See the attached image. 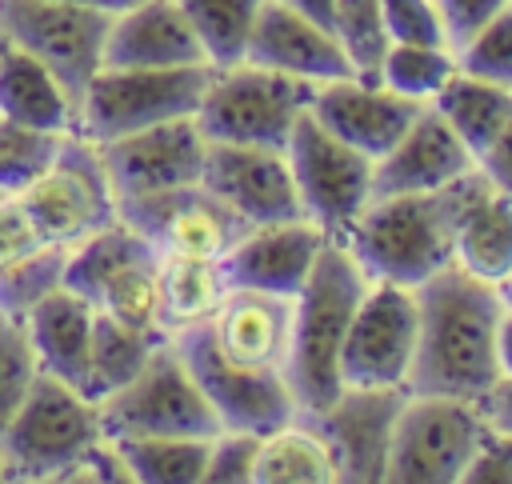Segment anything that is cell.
Returning a JSON list of instances; mask_svg holds the SVG:
<instances>
[{"label":"cell","instance_id":"6da1fadb","mask_svg":"<svg viewBox=\"0 0 512 484\" xmlns=\"http://www.w3.org/2000/svg\"><path fill=\"white\" fill-rule=\"evenodd\" d=\"M416 292V356L404 392L480 400L496 376V328L504 300L496 284L448 264Z\"/></svg>","mask_w":512,"mask_h":484},{"label":"cell","instance_id":"7a4b0ae2","mask_svg":"<svg viewBox=\"0 0 512 484\" xmlns=\"http://www.w3.org/2000/svg\"><path fill=\"white\" fill-rule=\"evenodd\" d=\"M488 188H496V184L476 164L472 172H464L440 188H428V192L376 196L356 216L344 244L352 248V256L368 272V280L416 288L452 264L456 228H460L464 212Z\"/></svg>","mask_w":512,"mask_h":484},{"label":"cell","instance_id":"3957f363","mask_svg":"<svg viewBox=\"0 0 512 484\" xmlns=\"http://www.w3.org/2000/svg\"><path fill=\"white\" fill-rule=\"evenodd\" d=\"M368 272L344 240H324L304 288L292 296V332L284 356V380L296 412H320L340 396V348L368 292Z\"/></svg>","mask_w":512,"mask_h":484},{"label":"cell","instance_id":"277c9868","mask_svg":"<svg viewBox=\"0 0 512 484\" xmlns=\"http://www.w3.org/2000/svg\"><path fill=\"white\" fill-rule=\"evenodd\" d=\"M100 440V404L36 372L24 404L0 432V484H68Z\"/></svg>","mask_w":512,"mask_h":484},{"label":"cell","instance_id":"5b68a950","mask_svg":"<svg viewBox=\"0 0 512 484\" xmlns=\"http://www.w3.org/2000/svg\"><path fill=\"white\" fill-rule=\"evenodd\" d=\"M312 92V80L240 60L228 68H212V80L196 108V124L204 140L284 148L296 120L308 112Z\"/></svg>","mask_w":512,"mask_h":484},{"label":"cell","instance_id":"8992f818","mask_svg":"<svg viewBox=\"0 0 512 484\" xmlns=\"http://www.w3.org/2000/svg\"><path fill=\"white\" fill-rule=\"evenodd\" d=\"M212 80V64H184V68H100L84 88L76 132L92 144L196 116L204 88Z\"/></svg>","mask_w":512,"mask_h":484},{"label":"cell","instance_id":"52a82bcc","mask_svg":"<svg viewBox=\"0 0 512 484\" xmlns=\"http://www.w3.org/2000/svg\"><path fill=\"white\" fill-rule=\"evenodd\" d=\"M16 200L32 216L36 232L56 248H76L120 220V200L100 160V144L84 140L80 132L60 140L52 164L24 192H16Z\"/></svg>","mask_w":512,"mask_h":484},{"label":"cell","instance_id":"ba28073f","mask_svg":"<svg viewBox=\"0 0 512 484\" xmlns=\"http://www.w3.org/2000/svg\"><path fill=\"white\" fill-rule=\"evenodd\" d=\"M156 248L124 220L80 240L64 256L60 284L76 292L92 312L124 320L132 328H156Z\"/></svg>","mask_w":512,"mask_h":484},{"label":"cell","instance_id":"9c48e42d","mask_svg":"<svg viewBox=\"0 0 512 484\" xmlns=\"http://www.w3.org/2000/svg\"><path fill=\"white\" fill-rule=\"evenodd\" d=\"M112 12L80 8L68 0H0V36L40 60L72 108L80 112L84 88L104 68V36Z\"/></svg>","mask_w":512,"mask_h":484},{"label":"cell","instance_id":"30bf717a","mask_svg":"<svg viewBox=\"0 0 512 484\" xmlns=\"http://www.w3.org/2000/svg\"><path fill=\"white\" fill-rule=\"evenodd\" d=\"M104 436H216L220 420L192 380L172 340L156 344L148 364L112 396L96 400Z\"/></svg>","mask_w":512,"mask_h":484},{"label":"cell","instance_id":"8fae6325","mask_svg":"<svg viewBox=\"0 0 512 484\" xmlns=\"http://www.w3.org/2000/svg\"><path fill=\"white\" fill-rule=\"evenodd\" d=\"M484 428L476 400L408 392L392 432L388 484H460Z\"/></svg>","mask_w":512,"mask_h":484},{"label":"cell","instance_id":"7c38bea8","mask_svg":"<svg viewBox=\"0 0 512 484\" xmlns=\"http://www.w3.org/2000/svg\"><path fill=\"white\" fill-rule=\"evenodd\" d=\"M300 212L324 236L344 240L356 216L372 204V156L332 136L312 112H304L284 144Z\"/></svg>","mask_w":512,"mask_h":484},{"label":"cell","instance_id":"4fadbf2b","mask_svg":"<svg viewBox=\"0 0 512 484\" xmlns=\"http://www.w3.org/2000/svg\"><path fill=\"white\" fill-rule=\"evenodd\" d=\"M416 356V292L372 280L340 348L344 388H404Z\"/></svg>","mask_w":512,"mask_h":484},{"label":"cell","instance_id":"5bb4252c","mask_svg":"<svg viewBox=\"0 0 512 484\" xmlns=\"http://www.w3.org/2000/svg\"><path fill=\"white\" fill-rule=\"evenodd\" d=\"M120 220L132 232H140L156 248V256H196V260H220L248 228L200 180L120 200Z\"/></svg>","mask_w":512,"mask_h":484},{"label":"cell","instance_id":"9a60e30c","mask_svg":"<svg viewBox=\"0 0 512 484\" xmlns=\"http://www.w3.org/2000/svg\"><path fill=\"white\" fill-rule=\"evenodd\" d=\"M176 352L184 356L192 380L200 384L204 400L212 404L220 428H240V432H268L284 420L296 416V400L288 392L284 372L272 368H244L224 360L212 340L208 328H188L172 336Z\"/></svg>","mask_w":512,"mask_h":484},{"label":"cell","instance_id":"2e32d148","mask_svg":"<svg viewBox=\"0 0 512 484\" xmlns=\"http://www.w3.org/2000/svg\"><path fill=\"white\" fill-rule=\"evenodd\" d=\"M404 396V388H340L320 412H300L324 436L336 484H388L392 432Z\"/></svg>","mask_w":512,"mask_h":484},{"label":"cell","instance_id":"e0dca14e","mask_svg":"<svg viewBox=\"0 0 512 484\" xmlns=\"http://www.w3.org/2000/svg\"><path fill=\"white\" fill-rule=\"evenodd\" d=\"M200 184L208 192H216L248 228L304 216L284 148L208 140Z\"/></svg>","mask_w":512,"mask_h":484},{"label":"cell","instance_id":"ac0fdd59","mask_svg":"<svg viewBox=\"0 0 512 484\" xmlns=\"http://www.w3.org/2000/svg\"><path fill=\"white\" fill-rule=\"evenodd\" d=\"M204 148L208 140L196 116H180V120H164L128 136L104 140L100 160L108 168L116 200H132V196L196 184L204 172Z\"/></svg>","mask_w":512,"mask_h":484},{"label":"cell","instance_id":"d6986e66","mask_svg":"<svg viewBox=\"0 0 512 484\" xmlns=\"http://www.w3.org/2000/svg\"><path fill=\"white\" fill-rule=\"evenodd\" d=\"M324 232L312 220H272L252 224L244 236L220 256V272L228 288H256L272 296H296L324 248Z\"/></svg>","mask_w":512,"mask_h":484},{"label":"cell","instance_id":"ffe728a7","mask_svg":"<svg viewBox=\"0 0 512 484\" xmlns=\"http://www.w3.org/2000/svg\"><path fill=\"white\" fill-rule=\"evenodd\" d=\"M424 104L392 92L380 80H360V76H336L316 84L308 112L344 144H352L356 152L380 160L400 136L404 128L416 120Z\"/></svg>","mask_w":512,"mask_h":484},{"label":"cell","instance_id":"44dd1931","mask_svg":"<svg viewBox=\"0 0 512 484\" xmlns=\"http://www.w3.org/2000/svg\"><path fill=\"white\" fill-rule=\"evenodd\" d=\"M472 168H476V156L448 128V120L432 104H424L416 120L404 128V136L380 160H372V200L400 196V192H428Z\"/></svg>","mask_w":512,"mask_h":484},{"label":"cell","instance_id":"7402d4cb","mask_svg":"<svg viewBox=\"0 0 512 484\" xmlns=\"http://www.w3.org/2000/svg\"><path fill=\"white\" fill-rule=\"evenodd\" d=\"M244 60L260 64V68H272V72L312 80V84L352 76V64H348L336 32L308 20L304 12H296L280 0H264Z\"/></svg>","mask_w":512,"mask_h":484},{"label":"cell","instance_id":"603a6c76","mask_svg":"<svg viewBox=\"0 0 512 484\" xmlns=\"http://www.w3.org/2000/svg\"><path fill=\"white\" fill-rule=\"evenodd\" d=\"M208 64L204 44L176 0H136L112 16L104 68H184Z\"/></svg>","mask_w":512,"mask_h":484},{"label":"cell","instance_id":"cb8c5ba5","mask_svg":"<svg viewBox=\"0 0 512 484\" xmlns=\"http://www.w3.org/2000/svg\"><path fill=\"white\" fill-rule=\"evenodd\" d=\"M212 348L244 368L284 372L288 332H292V296H272L256 288H224L212 320L204 324Z\"/></svg>","mask_w":512,"mask_h":484},{"label":"cell","instance_id":"d4e9b609","mask_svg":"<svg viewBox=\"0 0 512 484\" xmlns=\"http://www.w3.org/2000/svg\"><path fill=\"white\" fill-rule=\"evenodd\" d=\"M32 352L40 372L72 384L76 392L88 388V340H92V308L68 292L64 284L52 288L28 316H24ZM88 396V392H84Z\"/></svg>","mask_w":512,"mask_h":484},{"label":"cell","instance_id":"484cf974","mask_svg":"<svg viewBox=\"0 0 512 484\" xmlns=\"http://www.w3.org/2000/svg\"><path fill=\"white\" fill-rule=\"evenodd\" d=\"M0 116L44 132H76V108L56 76L0 36Z\"/></svg>","mask_w":512,"mask_h":484},{"label":"cell","instance_id":"4316f807","mask_svg":"<svg viewBox=\"0 0 512 484\" xmlns=\"http://www.w3.org/2000/svg\"><path fill=\"white\" fill-rule=\"evenodd\" d=\"M224 288L228 284H224L220 260L160 256V264H156V328H160V336L172 340L176 332L208 324Z\"/></svg>","mask_w":512,"mask_h":484},{"label":"cell","instance_id":"83f0119b","mask_svg":"<svg viewBox=\"0 0 512 484\" xmlns=\"http://www.w3.org/2000/svg\"><path fill=\"white\" fill-rule=\"evenodd\" d=\"M252 484H336V464L324 436L308 416H292L268 432H260Z\"/></svg>","mask_w":512,"mask_h":484},{"label":"cell","instance_id":"f1b7e54d","mask_svg":"<svg viewBox=\"0 0 512 484\" xmlns=\"http://www.w3.org/2000/svg\"><path fill=\"white\" fill-rule=\"evenodd\" d=\"M452 264L476 280L500 284L512 276V192L488 188L460 220Z\"/></svg>","mask_w":512,"mask_h":484},{"label":"cell","instance_id":"f546056e","mask_svg":"<svg viewBox=\"0 0 512 484\" xmlns=\"http://www.w3.org/2000/svg\"><path fill=\"white\" fill-rule=\"evenodd\" d=\"M508 100H512V88L492 84L484 76H472V72H464L456 64V72L444 80V88L428 104L448 120V128L464 140V148L480 164V156L492 148V140H496L500 124H504Z\"/></svg>","mask_w":512,"mask_h":484},{"label":"cell","instance_id":"4dcf8cb0","mask_svg":"<svg viewBox=\"0 0 512 484\" xmlns=\"http://www.w3.org/2000/svg\"><path fill=\"white\" fill-rule=\"evenodd\" d=\"M168 336L148 332V328H132L124 320H112L104 312H92V340H88V400H104L116 388H124L156 352V344H164Z\"/></svg>","mask_w":512,"mask_h":484},{"label":"cell","instance_id":"1f68e13d","mask_svg":"<svg viewBox=\"0 0 512 484\" xmlns=\"http://www.w3.org/2000/svg\"><path fill=\"white\" fill-rule=\"evenodd\" d=\"M208 440L212 436H116L112 444L132 484H204Z\"/></svg>","mask_w":512,"mask_h":484},{"label":"cell","instance_id":"d6a6232c","mask_svg":"<svg viewBox=\"0 0 512 484\" xmlns=\"http://www.w3.org/2000/svg\"><path fill=\"white\" fill-rule=\"evenodd\" d=\"M192 20L212 68L240 64L264 0H176Z\"/></svg>","mask_w":512,"mask_h":484},{"label":"cell","instance_id":"836d02e7","mask_svg":"<svg viewBox=\"0 0 512 484\" xmlns=\"http://www.w3.org/2000/svg\"><path fill=\"white\" fill-rule=\"evenodd\" d=\"M452 72H456V52L444 44H388L380 64V84H388L392 92L416 104H428Z\"/></svg>","mask_w":512,"mask_h":484},{"label":"cell","instance_id":"e575fe53","mask_svg":"<svg viewBox=\"0 0 512 484\" xmlns=\"http://www.w3.org/2000/svg\"><path fill=\"white\" fill-rule=\"evenodd\" d=\"M332 32L352 64V76L360 80H380V64L388 52V32L380 16V0H336L332 12Z\"/></svg>","mask_w":512,"mask_h":484},{"label":"cell","instance_id":"d590c367","mask_svg":"<svg viewBox=\"0 0 512 484\" xmlns=\"http://www.w3.org/2000/svg\"><path fill=\"white\" fill-rule=\"evenodd\" d=\"M64 256H68V248L44 244V248H36V252L4 264L0 268V316L24 320L52 288H60Z\"/></svg>","mask_w":512,"mask_h":484},{"label":"cell","instance_id":"8d00e7d4","mask_svg":"<svg viewBox=\"0 0 512 484\" xmlns=\"http://www.w3.org/2000/svg\"><path fill=\"white\" fill-rule=\"evenodd\" d=\"M64 136L68 132H44V128L0 116V196L24 192L52 164Z\"/></svg>","mask_w":512,"mask_h":484},{"label":"cell","instance_id":"74e56055","mask_svg":"<svg viewBox=\"0 0 512 484\" xmlns=\"http://www.w3.org/2000/svg\"><path fill=\"white\" fill-rule=\"evenodd\" d=\"M456 64L472 76L512 88V4H504L472 36L456 44Z\"/></svg>","mask_w":512,"mask_h":484},{"label":"cell","instance_id":"f35d334b","mask_svg":"<svg viewBox=\"0 0 512 484\" xmlns=\"http://www.w3.org/2000/svg\"><path fill=\"white\" fill-rule=\"evenodd\" d=\"M36 372H40V360L32 352V340H28L24 320L0 316V432L8 428V420L16 416V408L24 404Z\"/></svg>","mask_w":512,"mask_h":484},{"label":"cell","instance_id":"ab89813d","mask_svg":"<svg viewBox=\"0 0 512 484\" xmlns=\"http://www.w3.org/2000/svg\"><path fill=\"white\" fill-rule=\"evenodd\" d=\"M380 16H384V32L392 44H444L448 40V24L436 0H380Z\"/></svg>","mask_w":512,"mask_h":484},{"label":"cell","instance_id":"60d3db41","mask_svg":"<svg viewBox=\"0 0 512 484\" xmlns=\"http://www.w3.org/2000/svg\"><path fill=\"white\" fill-rule=\"evenodd\" d=\"M260 432H240V428H220L208 440V464H204V484H252V460H256Z\"/></svg>","mask_w":512,"mask_h":484},{"label":"cell","instance_id":"b9f144b4","mask_svg":"<svg viewBox=\"0 0 512 484\" xmlns=\"http://www.w3.org/2000/svg\"><path fill=\"white\" fill-rule=\"evenodd\" d=\"M460 484H512V436L504 428H484Z\"/></svg>","mask_w":512,"mask_h":484},{"label":"cell","instance_id":"7bdbcfd3","mask_svg":"<svg viewBox=\"0 0 512 484\" xmlns=\"http://www.w3.org/2000/svg\"><path fill=\"white\" fill-rule=\"evenodd\" d=\"M44 244L48 240L36 232L32 216L24 212V204L16 196H0V268L20 260V256H28V252H36V248H44Z\"/></svg>","mask_w":512,"mask_h":484},{"label":"cell","instance_id":"ee69618b","mask_svg":"<svg viewBox=\"0 0 512 484\" xmlns=\"http://www.w3.org/2000/svg\"><path fill=\"white\" fill-rule=\"evenodd\" d=\"M440 12H444V24H448V40H452V52L464 36H472L488 16H496L504 4L512 0H436Z\"/></svg>","mask_w":512,"mask_h":484},{"label":"cell","instance_id":"f6af8a7d","mask_svg":"<svg viewBox=\"0 0 512 484\" xmlns=\"http://www.w3.org/2000/svg\"><path fill=\"white\" fill-rule=\"evenodd\" d=\"M480 168H484V176H488L496 188L512 192V100H508V112H504V124H500L492 148L480 156Z\"/></svg>","mask_w":512,"mask_h":484},{"label":"cell","instance_id":"bcb514c9","mask_svg":"<svg viewBox=\"0 0 512 484\" xmlns=\"http://www.w3.org/2000/svg\"><path fill=\"white\" fill-rule=\"evenodd\" d=\"M476 404H480V412L492 428H504L512 436V376H496V384Z\"/></svg>","mask_w":512,"mask_h":484},{"label":"cell","instance_id":"7dc6e473","mask_svg":"<svg viewBox=\"0 0 512 484\" xmlns=\"http://www.w3.org/2000/svg\"><path fill=\"white\" fill-rule=\"evenodd\" d=\"M496 360H500V376H512V308H504L496 328Z\"/></svg>","mask_w":512,"mask_h":484},{"label":"cell","instance_id":"c3c4849f","mask_svg":"<svg viewBox=\"0 0 512 484\" xmlns=\"http://www.w3.org/2000/svg\"><path fill=\"white\" fill-rule=\"evenodd\" d=\"M280 4H288V8L304 12L308 20H316V24L332 28V12H336V0H280Z\"/></svg>","mask_w":512,"mask_h":484},{"label":"cell","instance_id":"681fc988","mask_svg":"<svg viewBox=\"0 0 512 484\" xmlns=\"http://www.w3.org/2000/svg\"><path fill=\"white\" fill-rule=\"evenodd\" d=\"M68 4H80V8H96V12H124L128 4H136V0H68Z\"/></svg>","mask_w":512,"mask_h":484},{"label":"cell","instance_id":"f907efd6","mask_svg":"<svg viewBox=\"0 0 512 484\" xmlns=\"http://www.w3.org/2000/svg\"><path fill=\"white\" fill-rule=\"evenodd\" d=\"M496 292H500L504 308H512V276H508V280H500V284H496Z\"/></svg>","mask_w":512,"mask_h":484}]
</instances>
